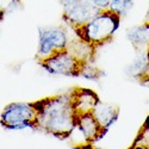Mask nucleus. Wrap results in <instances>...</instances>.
<instances>
[{
	"label": "nucleus",
	"mask_w": 149,
	"mask_h": 149,
	"mask_svg": "<svg viewBox=\"0 0 149 149\" xmlns=\"http://www.w3.org/2000/svg\"><path fill=\"white\" fill-rule=\"evenodd\" d=\"M35 106L38 111L35 122L37 130L66 140L77 129L78 115L73 106L72 91L41 99L35 103Z\"/></svg>",
	"instance_id": "nucleus-1"
},
{
	"label": "nucleus",
	"mask_w": 149,
	"mask_h": 149,
	"mask_svg": "<svg viewBox=\"0 0 149 149\" xmlns=\"http://www.w3.org/2000/svg\"><path fill=\"white\" fill-rule=\"evenodd\" d=\"M120 25V18L110 10L100 11L86 25L75 30L79 40L87 43L93 49H98L112 40Z\"/></svg>",
	"instance_id": "nucleus-2"
},
{
	"label": "nucleus",
	"mask_w": 149,
	"mask_h": 149,
	"mask_svg": "<svg viewBox=\"0 0 149 149\" xmlns=\"http://www.w3.org/2000/svg\"><path fill=\"white\" fill-rule=\"evenodd\" d=\"M38 63L43 69L54 75L80 77L87 61L81 60L69 48H67L66 50L58 52L50 57L40 61Z\"/></svg>",
	"instance_id": "nucleus-3"
},
{
	"label": "nucleus",
	"mask_w": 149,
	"mask_h": 149,
	"mask_svg": "<svg viewBox=\"0 0 149 149\" xmlns=\"http://www.w3.org/2000/svg\"><path fill=\"white\" fill-rule=\"evenodd\" d=\"M69 45L67 32L61 28H40L37 61H43L54 54L66 50Z\"/></svg>",
	"instance_id": "nucleus-4"
},
{
	"label": "nucleus",
	"mask_w": 149,
	"mask_h": 149,
	"mask_svg": "<svg viewBox=\"0 0 149 149\" xmlns=\"http://www.w3.org/2000/svg\"><path fill=\"white\" fill-rule=\"evenodd\" d=\"M38 116L35 103H11L6 105L0 115L1 127H10L22 123H35Z\"/></svg>",
	"instance_id": "nucleus-5"
},
{
	"label": "nucleus",
	"mask_w": 149,
	"mask_h": 149,
	"mask_svg": "<svg viewBox=\"0 0 149 149\" xmlns=\"http://www.w3.org/2000/svg\"><path fill=\"white\" fill-rule=\"evenodd\" d=\"M99 12L100 10H98L90 0H77L75 3L63 8L62 16L65 22L75 31L86 25Z\"/></svg>",
	"instance_id": "nucleus-6"
},
{
	"label": "nucleus",
	"mask_w": 149,
	"mask_h": 149,
	"mask_svg": "<svg viewBox=\"0 0 149 149\" xmlns=\"http://www.w3.org/2000/svg\"><path fill=\"white\" fill-rule=\"evenodd\" d=\"M73 106L78 116L92 113L95 105L100 102V99L95 92L87 88H74L72 91Z\"/></svg>",
	"instance_id": "nucleus-7"
},
{
	"label": "nucleus",
	"mask_w": 149,
	"mask_h": 149,
	"mask_svg": "<svg viewBox=\"0 0 149 149\" xmlns=\"http://www.w3.org/2000/svg\"><path fill=\"white\" fill-rule=\"evenodd\" d=\"M77 129H79V131L84 136L85 141L88 144L97 142L106 134L102 129V127L98 124V122L95 120V118L93 117L92 113H86V115L78 116Z\"/></svg>",
	"instance_id": "nucleus-8"
},
{
	"label": "nucleus",
	"mask_w": 149,
	"mask_h": 149,
	"mask_svg": "<svg viewBox=\"0 0 149 149\" xmlns=\"http://www.w3.org/2000/svg\"><path fill=\"white\" fill-rule=\"evenodd\" d=\"M127 74L142 85H149V58L147 50H140L137 56L127 67Z\"/></svg>",
	"instance_id": "nucleus-9"
},
{
	"label": "nucleus",
	"mask_w": 149,
	"mask_h": 149,
	"mask_svg": "<svg viewBox=\"0 0 149 149\" xmlns=\"http://www.w3.org/2000/svg\"><path fill=\"white\" fill-rule=\"evenodd\" d=\"M92 115L99 125L102 127V129L106 132L111 128V125H113L115 122L117 120L119 115V107L116 105L99 102L93 109Z\"/></svg>",
	"instance_id": "nucleus-10"
},
{
	"label": "nucleus",
	"mask_w": 149,
	"mask_h": 149,
	"mask_svg": "<svg viewBox=\"0 0 149 149\" xmlns=\"http://www.w3.org/2000/svg\"><path fill=\"white\" fill-rule=\"evenodd\" d=\"M125 35L130 44L135 48V50H147L149 45V28L146 22L141 25L129 28Z\"/></svg>",
	"instance_id": "nucleus-11"
},
{
	"label": "nucleus",
	"mask_w": 149,
	"mask_h": 149,
	"mask_svg": "<svg viewBox=\"0 0 149 149\" xmlns=\"http://www.w3.org/2000/svg\"><path fill=\"white\" fill-rule=\"evenodd\" d=\"M132 7H134V0H111L107 10L113 12L119 18H122L125 15H128Z\"/></svg>",
	"instance_id": "nucleus-12"
},
{
	"label": "nucleus",
	"mask_w": 149,
	"mask_h": 149,
	"mask_svg": "<svg viewBox=\"0 0 149 149\" xmlns=\"http://www.w3.org/2000/svg\"><path fill=\"white\" fill-rule=\"evenodd\" d=\"M20 7L19 0H0V22Z\"/></svg>",
	"instance_id": "nucleus-13"
},
{
	"label": "nucleus",
	"mask_w": 149,
	"mask_h": 149,
	"mask_svg": "<svg viewBox=\"0 0 149 149\" xmlns=\"http://www.w3.org/2000/svg\"><path fill=\"white\" fill-rule=\"evenodd\" d=\"M100 75H102V72L98 68H95L94 66L88 65V62H87V63L85 65L80 77H82L85 79H90V80H98L100 78Z\"/></svg>",
	"instance_id": "nucleus-14"
},
{
	"label": "nucleus",
	"mask_w": 149,
	"mask_h": 149,
	"mask_svg": "<svg viewBox=\"0 0 149 149\" xmlns=\"http://www.w3.org/2000/svg\"><path fill=\"white\" fill-rule=\"evenodd\" d=\"M90 1L100 11H104V10H107L109 8V5L111 3V0H90Z\"/></svg>",
	"instance_id": "nucleus-15"
},
{
	"label": "nucleus",
	"mask_w": 149,
	"mask_h": 149,
	"mask_svg": "<svg viewBox=\"0 0 149 149\" xmlns=\"http://www.w3.org/2000/svg\"><path fill=\"white\" fill-rule=\"evenodd\" d=\"M57 1H58V3L62 5V7L65 8V7H68L69 5H72L73 3H75L77 0H57Z\"/></svg>",
	"instance_id": "nucleus-16"
},
{
	"label": "nucleus",
	"mask_w": 149,
	"mask_h": 149,
	"mask_svg": "<svg viewBox=\"0 0 149 149\" xmlns=\"http://www.w3.org/2000/svg\"><path fill=\"white\" fill-rule=\"evenodd\" d=\"M130 149H148V148H146L144 146H142V144H140V143H136V142H135V144H134Z\"/></svg>",
	"instance_id": "nucleus-17"
},
{
	"label": "nucleus",
	"mask_w": 149,
	"mask_h": 149,
	"mask_svg": "<svg viewBox=\"0 0 149 149\" xmlns=\"http://www.w3.org/2000/svg\"><path fill=\"white\" fill-rule=\"evenodd\" d=\"M84 149H102V148H94V147H92V144H88L86 148H84Z\"/></svg>",
	"instance_id": "nucleus-18"
},
{
	"label": "nucleus",
	"mask_w": 149,
	"mask_h": 149,
	"mask_svg": "<svg viewBox=\"0 0 149 149\" xmlns=\"http://www.w3.org/2000/svg\"><path fill=\"white\" fill-rule=\"evenodd\" d=\"M146 22H149V7H148L147 13H146Z\"/></svg>",
	"instance_id": "nucleus-19"
},
{
	"label": "nucleus",
	"mask_w": 149,
	"mask_h": 149,
	"mask_svg": "<svg viewBox=\"0 0 149 149\" xmlns=\"http://www.w3.org/2000/svg\"><path fill=\"white\" fill-rule=\"evenodd\" d=\"M147 55H148V58H149V45H148V48H147Z\"/></svg>",
	"instance_id": "nucleus-20"
},
{
	"label": "nucleus",
	"mask_w": 149,
	"mask_h": 149,
	"mask_svg": "<svg viewBox=\"0 0 149 149\" xmlns=\"http://www.w3.org/2000/svg\"><path fill=\"white\" fill-rule=\"evenodd\" d=\"M146 23H147V24H148V28H149V22H146Z\"/></svg>",
	"instance_id": "nucleus-21"
}]
</instances>
